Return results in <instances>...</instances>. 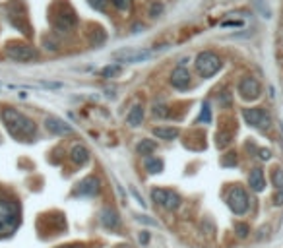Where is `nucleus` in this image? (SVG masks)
<instances>
[{"mask_svg": "<svg viewBox=\"0 0 283 248\" xmlns=\"http://www.w3.org/2000/svg\"><path fill=\"white\" fill-rule=\"evenodd\" d=\"M0 119H2L4 126L8 128V132L14 138L21 140V142H29L35 136V123L29 117H25L23 113L12 109V107H4L0 111Z\"/></svg>", "mask_w": 283, "mask_h": 248, "instance_id": "obj_1", "label": "nucleus"}, {"mask_svg": "<svg viewBox=\"0 0 283 248\" xmlns=\"http://www.w3.org/2000/svg\"><path fill=\"white\" fill-rule=\"evenodd\" d=\"M19 204L12 198H0V237H8L19 227Z\"/></svg>", "mask_w": 283, "mask_h": 248, "instance_id": "obj_2", "label": "nucleus"}, {"mask_svg": "<svg viewBox=\"0 0 283 248\" xmlns=\"http://www.w3.org/2000/svg\"><path fill=\"white\" fill-rule=\"evenodd\" d=\"M194 66H196V72H198L200 78L210 80V78H213L217 72L221 70L223 62H221L219 54H215L213 51H202V53L196 56Z\"/></svg>", "mask_w": 283, "mask_h": 248, "instance_id": "obj_3", "label": "nucleus"}, {"mask_svg": "<svg viewBox=\"0 0 283 248\" xmlns=\"http://www.w3.org/2000/svg\"><path fill=\"white\" fill-rule=\"evenodd\" d=\"M6 54H8L14 62H21V64L33 62V60L39 58L37 49L35 47H31V45H27V43H8Z\"/></svg>", "mask_w": 283, "mask_h": 248, "instance_id": "obj_4", "label": "nucleus"}, {"mask_svg": "<svg viewBox=\"0 0 283 248\" xmlns=\"http://www.w3.org/2000/svg\"><path fill=\"white\" fill-rule=\"evenodd\" d=\"M243 119L248 126L258 128V130H268L272 126V117L262 107H252V109H243Z\"/></svg>", "mask_w": 283, "mask_h": 248, "instance_id": "obj_5", "label": "nucleus"}, {"mask_svg": "<svg viewBox=\"0 0 283 248\" xmlns=\"http://www.w3.org/2000/svg\"><path fill=\"white\" fill-rule=\"evenodd\" d=\"M151 200L161 206L163 210H167V212H175L178 210V206H180V196L177 192H173V190H167V188H151Z\"/></svg>", "mask_w": 283, "mask_h": 248, "instance_id": "obj_6", "label": "nucleus"}, {"mask_svg": "<svg viewBox=\"0 0 283 248\" xmlns=\"http://www.w3.org/2000/svg\"><path fill=\"white\" fill-rule=\"evenodd\" d=\"M227 204L235 215H245L248 212V194L243 186H233L227 194Z\"/></svg>", "mask_w": 283, "mask_h": 248, "instance_id": "obj_7", "label": "nucleus"}, {"mask_svg": "<svg viewBox=\"0 0 283 248\" xmlns=\"http://www.w3.org/2000/svg\"><path fill=\"white\" fill-rule=\"evenodd\" d=\"M237 91H239L241 99H245V101H256L260 97V93H262V86H260V82L256 78L245 76V78H241V82L237 86Z\"/></svg>", "mask_w": 283, "mask_h": 248, "instance_id": "obj_8", "label": "nucleus"}, {"mask_svg": "<svg viewBox=\"0 0 283 248\" xmlns=\"http://www.w3.org/2000/svg\"><path fill=\"white\" fill-rule=\"evenodd\" d=\"M53 21H54V27H56L58 31H70V29L76 27V14H74V10H72L68 4H62L60 10L56 12Z\"/></svg>", "mask_w": 283, "mask_h": 248, "instance_id": "obj_9", "label": "nucleus"}, {"mask_svg": "<svg viewBox=\"0 0 283 248\" xmlns=\"http://www.w3.org/2000/svg\"><path fill=\"white\" fill-rule=\"evenodd\" d=\"M151 56L149 51H138V49H123L113 53V58L117 62H126V64H136V62H143Z\"/></svg>", "mask_w": 283, "mask_h": 248, "instance_id": "obj_10", "label": "nucleus"}, {"mask_svg": "<svg viewBox=\"0 0 283 248\" xmlns=\"http://www.w3.org/2000/svg\"><path fill=\"white\" fill-rule=\"evenodd\" d=\"M99 190H101L99 178L91 175V177H86L84 180H80V182L76 184L74 196H95V194H99Z\"/></svg>", "mask_w": 283, "mask_h": 248, "instance_id": "obj_11", "label": "nucleus"}, {"mask_svg": "<svg viewBox=\"0 0 283 248\" xmlns=\"http://www.w3.org/2000/svg\"><path fill=\"white\" fill-rule=\"evenodd\" d=\"M45 128H47L49 132L56 134V136H70L72 132H74L70 124H66L64 121H60V119H56V117H47V119H45Z\"/></svg>", "mask_w": 283, "mask_h": 248, "instance_id": "obj_12", "label": "nucleus"}, {"mask_svg": "<svg viewBox=\"0 0 283 248\" xmlns=\"http://www.w3.org/2000/svg\"><path fill=\"white\" fill-rule=\"evenodd\" d=\"M171 86L175 89H186L190 86V72L186 70L184 66H178L171 72V78H169Z\"/></svg>", "mask_w": 283, "mask_h": 248, "instance_id": "obj_13", "label": "nucleus"}, {"mask_svg": "<svg viewBox=\"0 0 283 248\" xmlns=\"http://www.w3.org/2000/svg\"><path fill=\"white\" fill-rule=\"evenodd\" d=\"M248 186H250V190H254V192H264L266 190V177H264V171H262L260 167H256V169H252V171L248 173Z\"/></svg>", "mask_w": 283, "mask_h": 248, "instance_id": "obj_14", "label": "nucleus"}, {"mask_svg": "<svg viewBox=\"0 0 283 248\" xmlns=\"http://www.w3.org/2000/svg\"><path fill=\"white\" fill-rule=\"evenodd\" d=\"M101 223H103V227L107 229H119L121 227V217H119V213L115 208H103V212H101Z\"/></svg>", "mask_w": 283, "mask_h": 248, "instance_id": "obj_15", "label": "nucleus"}, {"mask_svg": "<svg viewBox=\"0 0 283 248\" xmlns=\"http://www.w3.org/2000/svg\"><path fill=\"white\" fill-rule=\"evenodd\" d=\"M70 161L74 165H80V167L86 165L89 161V149L82 143H76L70 149Z\"/></svg>", "mask_w": 283, "mask_h": 248, "instance_id": "obj_16", "label": "nucleus"}, {"mask_svg": "<svg viewBox=\"0 0 283 248\" xmlns=\"http://www.w3.org/2000/svg\"><path fill=\"white\" fill-rule=\"evenodd\" d=\"M178 134H180V130L177 126H155L153 128V136L159 138V140H167V142L178 138Z\"/></svg>", "mask_w": 283, "mask_h": 248, "instance_id": "obj_17", "label": "nucleus"}, {"mask_svg": "<svg viewBox=\"0 0 283 248\" xmlns=\"http://www.w3.org/2000/svg\"><path fill=\"white\" fill-rule=\"evenodd\" d=\"M142 121H143V107L142 105H134L130 109V113L126 115V123L130 124L132 128H136V126H140Z\"/></svg>", "mask_w": 283, "mask_h": 248, "instance_id": "obj_18", "label": "nucleus"}, {"mask_svg": "<svg viewBox=\"0 0 283 248\" xmlns=\"http://www.w3.org/2000/svg\"><path fill=\"white\" fill-rule=\"evenodd\" d=\"M143 167H145L147 173L155 175V173H161V171H163V161L153 157V155H147V157H143Z\"/></svg>", "mask_w": 283, "mask_h": 248, "instance_id": "obj_19", "label": "nucleus"}, {"mask_svg": "<svg viewBox=\"0 0 283 248\" xmlns=\"http://www.w3.org/2000/svg\"><path fill=\"white\" fill-rule=\"evenodd\" d=\"M136 149H138V153H140V155L147 157V155H151V153L157 149V143L153 142V140H149V138H143V140L136 145Z\"/></svg>", "mask_w": 283, "mask_h": 248, "instance_id": "obj_20", "label": "nucleus"}, {"mask_svg": "<svg viewBox=\"0 0 283 248\" xmlns=\"http://www.w3.org/2000/svg\"><path fill=\"white\" fill-rule=\"evenodd\" d=\"M161 14H163V4H161V2H157V0L149 2V8H147V16H149V18H159Z\"/></svg>", "mask_w": 283, "mask_h": 248, "instance_id": "obj_21", "label": "nucleus"}, {"mask_svg": "<svg viewBox=\"0 0 283 248\" xmlns=\"http://www.w3.org/2000/svg\"><path fill=\"white\" fill-rule=\"evenodd\" d=\"M121 70H123V68H121L119 64H109V66H105V68L101 70V76H103V78H115V76L121 74Z\"/></svg>", "mask_w": 283, "mask_h": 248, "instance_id": "obj_22", "label": "nucleus"}, {"mask_svg": "<svg viewBox=\"0 0 283 248\" xmlns=\"http://www.w3.org/2000/svg\"><path fill=\"white\" fill-rule=\"evenodd\" d=\"M272 182L278 190H283V171L282 169H274L272 171Z\"/></svg>", "mask_w": 283, "mask_h": 248, "instance_id": "obj_23", "label": "nucleus"}, {"mask_svg": "<svg viewBox=\"0 0 283 248\" xmlns=\"http://www.w3.org/2000/svg\"><path fill=\"white\" fill-rule=\"evenodd\" d=\"M235 233H237V237L239 239H247L248 237V233H250V227H248L247 223H235Z\"/></svg>", "mask_w": 283, "mask_h": 248, "instance_id": "obj_24", "label": "nucleus"}, {"mask_svg": "<svg viewBox=\"0 0 283 248\" xmlns=\"http://www.w3.org/2000/svg\"><path fill=\"white\" fill-rule=\"evenodd\" d=\"M111 2L119 12H128L130 6H132V0H111Z\"/></svg>", "mask_w": 283, "mask_h": 248, "instance_id": "obj_25", "label": "nucleus"}, {"mask_svg": "<svg viewBox=\"0 0 283 248\" xmlns=\"http://www.w3.org/2000/svg\"><path fill=\"white\" fill-rule=\"evenodd\" d=\"M88 2L95 10H99V12H105L107 6H109V0H88Z\"/></svg>", "mask_w": 283, "mask_h": 248, "instance_id": "obj_26", "label": "nucleus"}, {"mask_svg": "<svg viewBox=\"0 0 283 248\" xmlns=\"http://www.w3.org/2000/svg\"><path fill=\"white\" fill-rule=\"evenodd\" d=\"M210 123V105L206 103V105H202V113H200V117H198V123Z\"/></svg>", "mask_w": 283, "mask_h": 248, "instance_id": "obj_27", "label": "nucleus"}, {"mask_svg": "<svg viewBox=\"0 0 283 248\" xmlns=\"http://www.w3.org/2000/svg\"><path fill=\"white\" fill-rule=\"evenodd\" d=\"M229 138H231L229 134H217V145H219V147H225V145L231 142Z\"/></svg>", "mask_w": 283, "mask_h": 248, "instance_id": "obj_28", "label": "nucleus"}, {"mask_svg": "<svg viewBox=\"0 0 283 248\" xmlns=\"http://www.w3.org/2000/svg\"><path fill=\"white\" fill-rule=\"evenodd\" d=\"M153 115H155V117H167V115H169V111H167V107L165 105H155V109H153Z\"/></svg>", "mask_w": 283, "mask_h": 248, "instance_id": "obj_29", "label": "nucleus"}, {"mask_svg": "<svg viewBox=\"0 0 283 248\" xmlns=\"http://www.w3.org/2000/svg\"><path fill=\"white\" fill-rule=\"evenodd\" d=\"M138 241H140V245H147V243H149V233H147V231H142Z\"/></svg>", "mask_w": 283, "mask_h": 248, "instance_id": "obj_30", "label": "nucleus"}, {"mask_svg": "<svg viewBox=\"0 0 283 248\" xmlns=\"http://www.w3.org/2000/svg\"><path fill=\"white\" fill-rule=\"evenodd\" d=\"M274 202L276 206H283V190H278V194L274 196Z\"/></svg>", "mask_w": 283, "mask_h": 248, "instance_id": "obj_31", "label": "nucleus"}, {"mask_svg": "<svg viewBox=\"0 0 283 248\" xmlns=\"http://www.w3.org/2000/svg\"><path fill=\"white\" fill-rule=\"evenodd\" d=\"M130 192H132V196H134V198L138 200V204H142V206H145V202H143V198H142V196L138 194V190H136V188H130Z\"/></svg>", "mask_w": 283, "mask_h": 248, "instance_id": "obj_32", "label": "nucleus"}, {"mask_svg": "<svg viewBox=\"0 0 283 248\" xmlns=\"http://www.w3.org/2000/svg\"><path fill=\"white\" fill-rule=\"evenodd\" d=\"M270 157H272V151H270V149H260V159L268 161Z\"/></svg>", "mask_w": 283, "mask_h": 248, "instance_id": "obj_33", "label": "nucleus"}, {"mask_svg": "<svg viewBox=\"0 0 283 248\" xmlns=\"http://www.w3.org/2000/svg\"><path fill=\"white\" fill-rule=\"evenodd\" d=\"M138 221H143V223H149V225H157V223H155L153 219H149L147 215H140V217H138Z\"/></svg>", "mask_w": 283, "mask_h": 248, "instance_id": "obj_34", "label": "nucleus"}, {"mask_svg": "<svg viewBox=\"0 0 283 248\" xmlns=\"http://www.w3.org/2000/svg\"><path fill=\"white\" fill-rule=\"evenodd\" d=\"M60 248H84V245H70V247H60Z\"/></svg>", "mask_w": 283, "mask_h": 248, "instance_id": "obj_35", "label": "nucleus"}]
</instances>
